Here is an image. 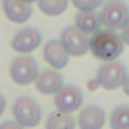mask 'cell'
I'll use <instances>...</instances> for the list:
<instances>
[{
  "instance_id": "20",
  "label": "cell",
  "mask_w": 129,
  "mask_h": 129,
  "mask_svg": "<svg viewBox=\"0 0 129 129\" xmlns=\"http://www.w3.org/2000/svg\"><path fill=\"white\" fill-rule=\"evenodd\" d=\"M5 109H6V99H5V96L2 93H0V117L3 115Z\"/></svg>"
},
{
  "instance_id": "9",
  "label": "cell",
  "mask_w": 129,
  "mask_h": 129,
  "mask_svg": "<svg viewBox=\"0 0 129 129\" xmlns=\"http://www.w3.org/2000/svg\"><path fill=\"white\" fill-rule=\"evenodd\" d=\"M43 58L55 70H62L69 66L70 55L64 49L59 40H49L43 47Z\"/></svg>"
},
{
  "instance_id": "10",
  "label": "cell",
  "mask_w": 129,
  "mask_h": 129,
  "mask_svg": "<svg viewBox=\"0 0 129 129\" xmlns=\"http://www.w3.org/2000/svg\"><path fill=\"white\" fill-rule=\"evenodd\" d=\"M64 87V79L59 70L55 69H44L38 73L35 79V88L38 93L44 96H55L61 88Z\"/></svg>"
},
{
  "instance_id": "14",
  "label": "cell",
  "mask_w": 129,
  "mask_h": 129,
  "mask_svg": "<svg viewBox=\"0 0 129 129\" xmlns=\"http://www.w3.org/2000/svg\"><path fill=\"white\" fill-rule=\"evenodd\" d=\"M46 129H76V120L73 118L72 114L66 112H53L46 118L44 123Z\"/></svg>"
},
{
  "instance_id": "4",
  "label": "cell",
  "mask_w": 129,
  "mask_h": 129,
  "mask_svg": "<svg viewBox=\"0 0 129 129\" xmlns=\"http://www.w3.org/2000/svg\"><path fill=\"white\" fill-rule=\"evenodd\" d=\"M99 14L105 29L120 30L129 21V5L124 0H106Z\"/></svg>"
},
{
  "instance_id": "11",
  "label": "cell",
  "mask_w": 129,
  "mask_h": 129,
  "mask_svg": "<svg viewBox=\"0 0 129 129\" xmlns=\"http://www.w3.org/2000/svg\"><path fill=\"white\" fill-rule=\"evenodd\" d=\"M76 123L79 129H103L106 123L105 109L99 105H87L81 109Z\"/></svg>"
},
{
  "instance_id": "2",
  "label": "cell",
  "mask_w": 129,
  "mask_h": 129,
  "mask_svg": "<svg viewBox=\"0 0 129 129\" xmlns=\"http://www.w3.org/2000/svg\"><path fill=\"white\" fill-rule=\"evenodd\" d=\"M12 115L23 127H35L43 120V109L34 97L18 96L12 105Z\"/></svg>"
},
{
  "instance_id": "21",
  "label": "cell",
  "mask_w": 129,
  "mask_h": 129,
  "mask_svg": "<svg viewBox=\"0 0 129 129\" xmlns=\"http://www.w3.org/2000/svg\"><path fill=\"white\" fill-rule=\"evenodd\" d=\"M123 91H124V94L126 96H129V73H127V76H126V81H124V84H123Z\"/></svg>"
},
{
  "instance_id": "12",
  "label": "cell",
  "mask_w": 129,
  "mask_h": 129,
  "mask_svg": "<svg viewBox=\"0 0 129 129\" xmlns=\"http://www.w3.org/2000/svg\"><path fill=\"white\" fill-rule=\"evenodd\" d=\"M2 8H3L6 18L11 23H17V24L29 21L34 12L32 5L23 2V0H3Z\"/></svg>"
},
{
  "instance_id": "13",
  "label": "cell",
  "mask_w": 129,
  "mask_h": 129,
  "mask_svg": "<svg viewBox=\"0 0 129 129\" xmlns=\"http://www.w3.org/2000/svg\"><path fill=\"white\" fill-rule=\"evenodd\" d=\"M75 26L87 34V35H93L97 30H100L102 27V21H100V14L93 11V12H78L75 17Z\"/></svg>"
},
{
  "instance_id": "16",
  "label": "cell",
  "mask_w": 129,
  "mask_h": 129,
  "mask_svg": "<svg viewBox=\"0 0 129 129\" xmlns=\"http://www.w3.org/2000/svg\"><path fill=\"white\" fill-rule=\"evenodd\" d=\"M111 129H129V105H118L109 117Z\"/></svg>"
},
{
  "instance_id": "22",
  "label": "cell",
  "mask_w": 129,
  "mask_h": 129,
  "mask_svg": "<svg viewBox=\"0 0 129 129\" xmlns=\"http://www.w3.org/2000/svg\"><path fill=\"white\" fill-rule=\"evenodd\" d=\"M23 2H26V3H38V0H23Z\"/></svg>"
},
{
  "instance_id": "8",
  "label": "cell",
  "mask_w": 129,
  "mask_h": 129,
  "mask_svg": "<svg viewBox=\"0 0 129 129\" xmlns=\"http://www.w3.org/2000/svg\"><path fill=\"white\" fill-rule=\"evenodd\" d=\"M43 43V34L37 27H21L11 40V47L20 55H29L35 52Z\"/></svg>"
},
{
  "instance_id": "3",
  "label": "cell",
  "mask_w": 129,
  "mask_h": 129,
  "mask_svg": "<svg viewBox=\"0 0 129 129\" xmlns=\"http://www.w3.org/2000/svg\"><path fill=\"white\" fill-rule=\"evenodd\" d=\"M127 76V69L126 66L118 61H106L97 69L96 72V82L99 84L100 88L106 91H114L117 88H121Z\"/></svg>"
},
{
  "instance_id": "15",
  "label": "cell",
  "mask_w": 129,
  "mask_h": 129,
  "mask_svg": "<svg viewBox=\"0 0 129 129\" xmlns=\"http://www.w3.org/2000/svg\"><path fill=\"white\" fill-rule=\"evenodd\" d=\"M70 0H38L40 11L47 17H59L67 11Z\"/></svg>"
},
{
  "instance_id": "18",
  "label": "cell",
  "mask_w": 129,
  "mask_h": 129,
  "mask_svg": "<svg viewBox=\"0 0 129 129\" xmlns=\"http://www.w3.org/2000/svg\"><path fill=\"white\" fill-rule=\"evenodd\" d=\"M0 129H26V127L18 124L15 120H6V121H3L0 124Z\"/></svg>"
},
{
  "instance_id": "19",
  "label": "cell",
  "mask_w": 129,
  "mask_h": 129,
  "mask_svg": "<svg viewBox=\"0 0 129 129\" xmlns=\"http://www.w3.org/2000/svg\"><path fill=\"white\" fill-rule=\"evenodd\" d=\"M121 40H123L124 46H129V21H127L126 26L121 29Z\"/></svg>"
},
{
  "instance_id": "7",
  "label": "cell",
  "mask_w": 129,
  "mask_h": 129,
  "mask_svg": "<svg viewBox=\"0 0 129 129\" xmlns=\"http://www.w3.org/2000/svg\"><path fill=\"white\" fill-rule=\"evenodd\" d=\"M53 103H55L56 111L66 112V114H73L75 111H78L82 106L84 94L79 87H76L73 84H67V85L64 84V87L55 94Z\"/></svg>"
},
{
  "instance_id": "6",
  "label": "cell",
  "mask_w": 129,
  "mask_h": 129,
  "mask_svg": "<svg viewBox=\"0 0 129 129\" xmlns=\"http://www.w3.org/2000/svg\"><path fill=\"white\" fill-rule=\"evenodd\" d=\"M59 41L70 56H84L90 52V37L81 32L75 24L66 26L59 35Z\"/></svg>"
},
{
  "instance_id": "17",
  "label": "cell",
  "mask_w": 129,
  "mask_h": 129,
  "mask_svg": "<svg viewBox=\"0 0 129 129\" xmlns=\"http://www.w3.org/2000/svg\"><path fill=\"white\" fill-rule=\"evenodd\" d=\"M70 2L81 12H93L105 3V0H70Z\"/></svg>"
},
{
  "instance_id": "5",
  "label": "cell",
  "mask_w": 129,
  "mask_h": 129,
  "mask_svg": "<svg viewBox=\"0 0 129 129\" xmlns=\"http://www.w3.org/2000/svg\"><path fill=\"white\" fill-rule=\"evenodd\" d=\"M38 62L30 55H18L9 66V76L17 85H30L38 76Z\"/></svg>"
},
{
  "instance_id": "1",
  "label": "cell",
  "mask_w": 129,
  "mask_h": 129,
  "mask_svg": "<svg viewBox=\"0 0 129 129\" xmlns=\"http://www.w3.org/2000/svg\"><path fill=\"white\" fill-rule=\"evenodd\" d=\"M124 50V43L117 30L100 29L90 38V52L102 62L118 59Z\"/></svg>"
}]
</instances>
